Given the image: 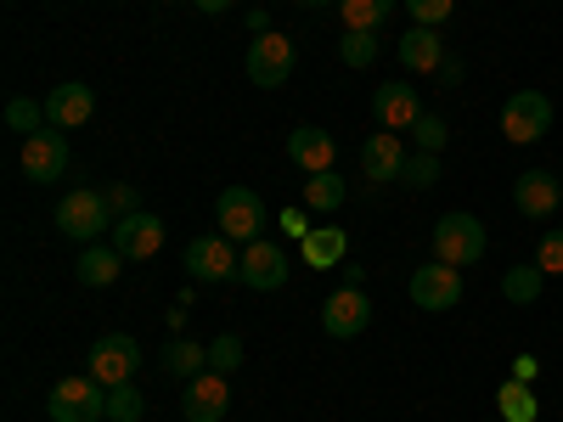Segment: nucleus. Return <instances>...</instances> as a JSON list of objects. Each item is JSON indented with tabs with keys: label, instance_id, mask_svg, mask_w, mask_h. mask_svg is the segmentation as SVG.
<instances>
[{
	"label": "nucleus",
	"instance_id": "1",
	"mask_svg": "<svg viewBox=\"0 0 563 422\" xmlns=\"http://www.w3.org/2000/svg\"><path fill=\"white\" fill-rule=\"evenodd\" d=\"M108 225H119V214H113L108 192H97V186H79V192H68L57 203V231L74 243H102Z\"/></svg>",
	"mask_w": 563,
	"mask_h": 422
},
{
	"label": "nucleus",
	"instance_id": "2",
	"mask_svg": "<svg viewBox=\"0 0 563 422\" xmlns=\"http://www.w3.org/2000/svg\"><path fill=\"white\" fill-rule=\"evenodd\" d=\"M485 220L479 214H467V209H451V214H440V225H434V259H445V265H474V259H485Z\"/></svg>",
	"mask_w": 563,
	"mask_h": 422
},
{
	"label": "nucleus",
	"instance_id": "3",
	"mask_svg": "<svg viewBox=\"0 0 563 422\" xmlns=\"http://www.w3.org/2000/svg\"><path fill=\"white\" fill-rule=\"evenodd\" d=\"M547 130H552V97L547 90H512L501 102V135L512 147H536V141H547Z\"/></svg>",
	"mask_w": 563,
	"mask_h": 422
},
{
	"label": "nucleus",
	"instance_id": "4",
	"mask_svg": "<svg viewBox=\"0 0 563 422\" xmlns=\"http://www.w3.org/2000/svg\"><path fill=\"white\" fill-rule=\"evenodd\" d=\"M45 417L52 422H102L108 417V389L90 378H63L52 395H45Z\"/></svg>",
	"mask_w": 563,
	"mask_h": 422
},
{
	"label": "nucleus",
	"instance_id": "5",
	"mask_svg": "<svg viewBox=\"0 0 563 422\" xmlns=\"http://www.w3.org/2000/svg\"><path fill=\"white\" fill-rule=\"evenodd\" d=\"M406 293H411L417 310H429V315L456 310V304H462V270L445 265V259H429V265H417V270H411Z\"/></svg>",
	"mask_w": 563,
	"mask_h": 422
},
{
	"label": "nucleus",
	"instance_id": "6",
	"mask_svg": "<svg viewBox=\"0 0 563 422\" xmlns=\"http://www.w3.org/2000/svg\"><path fill=\"white\" fill-rule=\"evenodd\" d=\"M265 225V203L260 192H249V186H225V192L214 198V231L231 243H254Z\"/></svg>",
	"mask_w": 563,
	"mask_h": 422
},
{
	"label": "nucleus",
	"instance_id": "7",
	"mask_svg": "<svg viewBox=\"0 0 563 422\" xmlns=\"http://www.w3.org/2000/svg\"><path fill=\"white\" fill-rule=\"evenodd\" d=\"M135 366H141V344H135L130 333H108V338L90 344V355H85V371H90V378H97L102 389L130 384Z\"/></svg>",
	"mask_w": 563,
	"mask_h": 422
},
{
	"label": "nucleus",
	"instance_id": "8",
	"mask_svg": "<svg viewBox=\"0 0 563 422\" xmlns=\"http://www.w3.org/2000/svg\"><path fill=\"white\" fill-rule=\"evenodd\" d=\"M180 265H186V276H192V281H231V276H238V265H243V248L214 231V237H192V243H186Z\"/></svg>",
	"mask_w": 563,
	"mask_h": 422
},
{
	"label": "nucleus",
	"instance_id": "9",
	"mask_svg": "<svg viewBox=\"0 0 563 422\" xmlns=\"http://www.w3.org/2000/svg\"><path fill=\"white\" fill-rule=\"evenodd\" d=\"M68 164H74V153H68V130L45 124L40 135H29V141H23V175H29L34 186L63 180V169H68Z\"/></svg>",
	"mask_w": 563,
	"mask_h": 422
},
{
	"label": "nucleus",
	"instance_id": "10",
	"mask_svg": "<svg viewBox=\"0 0 563 422\" xmlns=\"http://www.w3.org/2000/svg\"><path fill=\"white\" fill-rule=\"evenodd\" d=\"M249 79L260 90H276L294 79V40L288 34H254L249 45Z\"/></svg>",
	"mask_w": 563,
	"mask_h": 422
},
{
	"label": "nucleus",
	"instance_id": "11",
	"mask_svg": "<svg viewBox=\"0 0 563 422\" xmlns=\"http://www.w3.org/2000/svg\"><path fill=\"white\" fill-rule=\"evenodd\" d=\"M238 281H243V288H254V293H271V288H282V281H288V248H282V243H265V237L243 243Z\"/></svg>",
	"mask_w": 563,
	"mask_h": 422
},
{
	"label": "nucleus",
	"instance_id": "12",
	"mask_svg": "<svg viewBox=\"0 0 563 422\" xmlns=\"http://www.w3.org/2000/svg\"><path fill=\"white\" fill-rule=\"evenodd\" d=\"M366 326H372V299L361 288H339L321 304V333L327 338H361Z\"/></svg>",
	"mask_w": 563,
	"mask_h": 422
},
{
	"label": "nucleus",
	"instance_id": "13",
	"mask_svg": "<svg viewBox=\"0 0 563 422\" xmlns=\"http://www.w3.org/2000/svg\"><path fill=\"white\" fill-rule=\"evenodd\" d=\"M372 119H378L384 130H395V135H411V124L422 119L417 90L406 79H384L378 90H372Z\"/></svg>",
	"mask_w": 563,
	"mask_h": 422
},
{
	"label": "nucleus",
	"instance_id": "14",
	"mask_svg": "<svg viewBox=\"0 0 563 422\" xmlns=\"http://www.w3.org/2000/svg\"><path fill=\"white\" fill-rule=\"evenodd\" d=\"M225 411H231L225 371H198V378L186 384V395H180V417H186V422H220Z\"/></svg>",
	"mask_w": 563,
	"mask_h": 422
},
{
	"label": "nucleus",
	"instance_id": "15",
	"mask_svg": "<svg viewBox=\"0 0 563 422\" xmlns=\"http://www.w3.org/2000/svg\"><path fill=\"white\" fill-rule=\"evenodd\" d=\"M558 203H563V186L552 169H525L512 180V209L525 220H547V214H558Z\"/></svg>",
	"mask_w": 563,
	"mask_h": 422
},
{
	"label": "nucleus",
	"instance_id": "16",
	"mask_svg": "<svg viewBox=\"0 0 563 422\" xmlns=\"http://www.w3.org/2000/svg\"><path fill=\"white\" fill-rule=\"evenodd\" d=\"M90 113H97V90L79 85V79H63L52 97H45V119L57 130H79V124H90Z\"/></svg>",
	"mask_w": 563,
	"mask_h": 422
},
{
	"label": "nucleus",
	"instance_id": "17",
	"mask_svg": "<svg viewBox=\"0 0 563 422\" xmlns=\"http://www.w3.org/2000/svg\"><path fill=\"white\" fill-rule=\"evenodd\" d=\"M113 248H119L124 259H153V254L164 248V220H158V214H124V220L113 225Z\"/></svg>",
	"mask_w": 563,
	"mask_h": 422
},
{
	"label": "nucleus",
	"instance_id": "18",
	"mask_svg": "<svg viewBox=\"0 0 563 422\" xmlns=\"http://www.w3.org/2000/svg\"><path fill=\"white\" fill-rule=\"evenodd\" d=\"M333 153H339L333 130H321V124H294V135H288V158H294L305 175L333 169Z\"/></svg>",
	"mask_w": 563,
	"mask_h": 422
},
{
	"label": "nucleus",
	"instance_id": "19",
	"mask_svg": "<svg viewBox=\"0 0 563 422\" xmlns=\"http://www.w3.org/2000/svg\"><path fill=\"white\" fill-rule=\"evenodd\" d=\"M395 57H400V68L406 74H440V63H445V40H440V29H406L400 34V45H395Z\"/></svg>",
	"mask_w": 563,
	"mask_h": 422
},
{
	"label": "nucleus",
	"instance_id": "20",
	"mask_svg": "<svg viewBox=\"0 0 563 422\" xmlns=\"http://www.w3.org/2000/svg\"><path fill=\"white\" fill-rule=\"evenodd\" d=\"M124 265H130V259H124L113 243H85L79 259H74V276H79V288H113Z\"/></svg>",
	"mask_w": 563,
	"mask_h": 422
},
{
	"label": "nucleus",
	"instance_id": "21",
	"mask_svg": "<svg viewBox=\"0 0 563 422\" xmlns=\"http://www.w3.org/2000/svg\"><path fill=\"white\" fill-rule=\"evenodd\" d=\"M361 169H366L372 180H400V169H406V147H400V135H395V130L366 135V141H361Z\"/></svg>",
	"mask_w": 563,
	"mask_h": 422
},
{
	"label": "nucleus",
	"instance_id": "22",
	"mask_svg": "<svg viewBox=\"0 0 563 422\" xmlns=\"http://www.w3.org/2000/svg\"><path fill=\"white\" fill-rule=\"evenodd\" d=\"M344 254H350L344 225H310V231H305V265L333 270V265H344Z\"/></svg>",
	"mask_w": 563,
	"mask_h": 422
},
{
	"label": "nucleus",
	"instance_id": "23",
	"mask_svg": "<svg viewBox=\"0 0 563 422\" xmlns=\"http://www.w3.org/2000/svg\"><path fill=\"white\" fill-rule=\"evenodd\" d=\"M164 371L169 378H180V384H192L198 371H209V344H192V338H169V349H164Z\"/></svg>",
	"mask_w": 563,
	"mask_h": 422
},
{
	"label": "nucleus",
	"instance_id": "24",
	"mask_svg": "<svg viewBox=\"0 0 563 422\" xmlns=\"http://www.w3.org/2000/svg\"><path fill=\"white\" fill-rule=\"evenodd\" d=\"M541 288H547V270H541L536 259L501 270V299H507V304H541Z\"/></svg>",
	"mask_w": 563,
	"mask_h": 422
},
{
	"label": "nucleus",
	"instance_id": "25",
	"mask_svg": "<svg viewBox=\"0 0 563 422\" xmlns=\"http://www.w3.org/2000/svg\"><path fill=\"white\" fill-rule=\"evenodd\" d=\"M344 198H350V186H344V175H339V169L305 175V203H310L316 214H333V209H344Z\"/></svg>",
	"mask_w": 563,
	"mask_h": 422
},
{
	"label": "nucleus",
	"instance_id": "26",
	"mask_svg": "<svg viewBox=\"0 0 563 422\" xmlns=\"http://www.w3.org/2000/svg\"><path fill=\"white\" fill-rule=\"evenodd\" d=\"M496 411H501V422H536V417H541V400L530 395V384L507 378V384L496 389Z\"/></svg>",
	"mask_w": 563,
	"mask_h": 422
},
{
	"label": "nucleus",
	"instance_id": "27",
	"mask_svg": "<svg viewBox=\"0 0 563 422\" xmlns=\"http://www.w3.org/2000/svg\"><path fill=\"white\" fill-rule=\"evenodd\" d=\"M339 12H344V29H366V34H378L395 12V0H339Z\"/></svg>",
	"mask_w": 563,
	"mask_h": 422
},
{
	"label": "nucleus",
	"instance_id": "28",
	"mask_svg": "<svg viewBox=\"0 0 563 422\" xmlns=\"http://www.w3.org/2000/svg\"><path fill=\"white\" fill-rule=\"evenodd\" d=\"M45 124H52V119H45V102H34V97H12V102H7V130H12V135L29 141V135H40Z\"/></svg>",
	"mask_w": 563,
	"mask_h": 422
},
{
	"label": "nucleus",
	"instance_id": "29",
	"mask_svg": "<svg viewBox=\"0 0 563 422\" xmlns=\"http://www.w3.org/2000/svg\"><path fill=\"white\" fill-rule=\"evenodd\" d=\"M378 52H384L378 34H366V29H344V40H339V57L350 68H372V63H378Z\"/></svg>",
	"mask_w": 563,
	"mask_h": 422
},
{
	"label": "nucleus",
	"instance_id": "30",
	"mask_svg": "<svg viewBox=\"0 0 563 422\" xmlns=\"http://www.w3.org/2000/svg\"><path fill=\"white\" fill-rule=\"evenodd\" d=\"M411 141H417V153H445V141H451V124L440 113H422L411 124Z\"/></svg>",
	"mask_w": 563,
	"mask_h": 422
},
{
	"label": "nucleus",
	"instance_id": "31",
	"mask_svg": "<svg viewBox=\"0 0 563 422\" xmlns=\"http://www.w3.org/2000/svg\"><path fill=\"white\" fill-rule=\"evenodd\" d=\"M141 411H147V400H141V389H135V384L108 389V422H141Z\"/></svg>",
	"mask_w": 563,
	"mask_h": 422
},
{
	"label": "nucleus",
	"instance_id": "32",
	"mask_svg": "<svg viewBox=\"0 0 563 422\" xmlns=\"http://www.w3.org/2000/svg\"><path fill=\"white\" fill-rule=\"evenodd\" d=\"M400 7L411 12L417 29H445V18L456 12V0H400Z\"/></svg>",
	"mask_w": 563,
	"mask_h": 422
},
{
	"label": "nucleus",
	"instance_id": "33",
	"mask_svg": "<svg viewBox=\"0 0 563 422\" xmlns=\"http://www.w3.org/2000/svg\"><path fill=\"white\" fill-rule=\"evenodd\" d=\"M243 366V338L238 333H220L209 344V371H238Z\"/></svg>",
	"mask_w": 563,
	"mask_h": 422
},
{
	"label": "nucleus",
	"instance_id": "34",
	"mask_svg": "<svg viewBox=\"0 0 563 422\" xmlns=\"http://www.w3.org/2000/svg\"><path fill=\"white\" fill-rule=\"evenodd\" d=\"M400 180L417 186V192H422V186H434V180H440V153H417V158H406Z\"/></svg>",
	"mask_w": 563,
	"mask_h": 422
},
{
	"label": "nucleus",
	"instance_id": "35",
	"mask_svg": "<svg viewBox=\"0 0 563 422\" xmlns=\"http://www.w3.org/2000/svg\"><path fill=\"white\" fill-rule=\"evenodd\" d=\"M536 265H541L547 276H558V270H563V231H547V237H541V248H536Z\"/></svg>",
	"mask_w": 563,
	"mask_h": 422
},
{
	"label": "nucleus",
	"instance_id": "36",
	"mask_svg": "<svg viewBox=\"0 0 563 422\" xmlns=\"http://www.w3.org/2000/svg\"><path fill=\"white\" fill-rule=\"evenodd\" d=\"M108 203H113L119 220L124 214H141V192H135V186H108Z\"/></svg>",
	"mask_w": 563,
	"mask_h": 422
},
{
	"label": "nucleus",
	"instance_id": "37",
	"mask_svg": "<svg viewBox=\"0 0 563 422\" xmlns=\"http://www.w3.org/2000/svg\"><path fill=\"white\" fill-rule=\"evenodd\" d=\"M512 378H519V384H536V378H541V360H536V355H519V360H512Z\"/></svg>",
	"mask_w": 563,
	"mask_h": 422
},
{
	"label": "nucleus",
	"instance_id": "38",
	"mask_svg": "<svg viewBox=\"0 0 563 422\" xmlns=\"http://www.w3.org/2000/svg\"><path fill=\"white\" fill-rule=\"evenodd\" d=\"M249 34H271V12H265V7L249 12Z\"/></svg>",
	"mask_w": 563,
	"mask_h": 422
},
{
	"label": "nucleus",
	"instance_id": "39",
	"mask_svg": "<svg viewBox=\"0 0 563 422\" xmlns=\"http://www.w3.org/2000/svg\"><path fill=\"white\" fill-rule=\"evenodd\" d=\"M440 74H445L440 85H456V79H462V63H456V57H445V63H440Z\"/></svg>",
	"mask_w": 563,
	"mask_h": 422
},
{
	"label": "nucleus",
	"instance_id": "40",
	"mask_svg": "<svg viewBox=\"0 0 563 422\" xmlns=\"http://www.w3.org/2000/svg\"><path fill=\"white\" fill-rule=\"evenodd\" d=\"M361 281H366V270H361V265H350V259H344V288H361Z\"/></svg>",
	"mask_w": 563,
	"mask_h": 422
},
{
	"label": "nucleus",
	"instance_id": "41",
	"mask_svg": "<svg viewBox=\"0 0 563 422\" xmlns=\"http://www.w3.org/2000/svg\"><path fill=\"white\" fill-rule=\"evenodd\" d=\"M192 7H198V12H209V18H214V12H231V0H192Z\"/></svg>",
	"mask_w": 563,
	"mask_h": 422
},
{
	"label": "nucleus",
	"instance_id": "42",
	"mask_svg": "<svg viewBox=\"0 0 563 422\" xmlns=\"http://www.w3.org/2000/svg\"><path fill=\"white\" fill-rule=\"evenodd\" d=\"M305 7H339V0H305Z\"/></svg>",
	"mask_w": 563,
	"mask_h": 422
}]
</instances>
